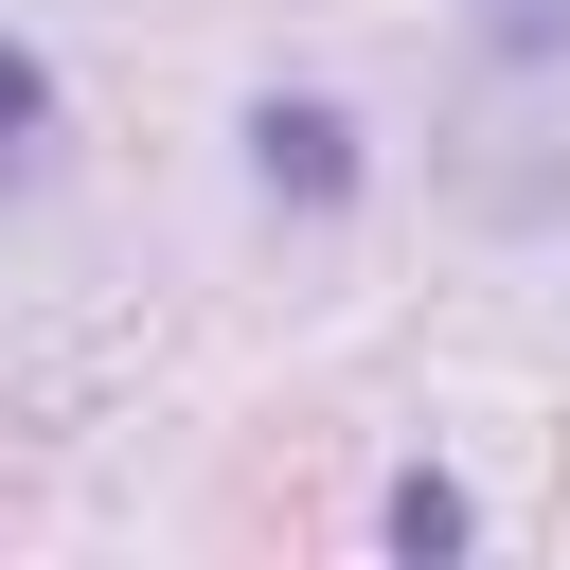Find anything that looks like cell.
<instances>
[{
    "mask_svg": "<svg viewBox=\"0 0 570 570\" xmlns=\"http://www.w3.org/2000/svg\"><path fill=\"white\" fill-rule=\"evenodd\" d=\"M463 18H481L499 53H570V0H463Z\"/></svg>",
    "mask_w": 570,
    "mask_h": 570,
    "instance_id": "2",
    "label": "cell"
},
{
    "mask_svg": "<svg viewBox=\"0 0 570 570\" xmlns=\"http://www.w3.org/2000/svg\"><path fill=\"white\" fill-rule=\"evenodd\" d=\"M0 125H36V53H0Z\"/></svg>",
    "mask_w": 570,
    "mask_h": 570,
    "instance_id": "3",
    "label": "cell"
},
{
    "mask_svg": "<svg viewBox=\"0 0 570 570\" xmlns=\"http://www.w3.org/2000/svg\"><path fill=\"white\" fill-rule=\"evenodd\" d=\"M249 142H267V178H285V196H338V178H356V160H338V125H321V107H267V125H249Z\"/></svg>",
    "mask_w": 570,
    "mask_h": 570,
    "instance_id": "1",
    "label": "cell"
}]
</instances>
